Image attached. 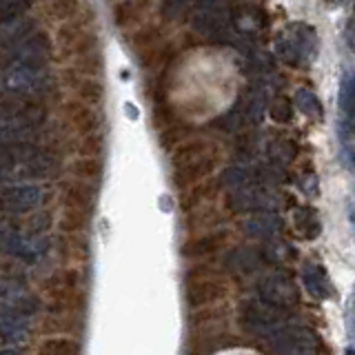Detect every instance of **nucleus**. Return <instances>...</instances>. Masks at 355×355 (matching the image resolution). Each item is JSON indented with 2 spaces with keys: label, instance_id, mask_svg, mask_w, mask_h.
Listing matches in <instances>:
<instances>
[{
  "label": "nucleus",
  "instance_id": "obj_1",
  "mask_svg": "<svg viewBox=\"0 0 355 355\" xmlns=\"http://www.w3.org/2000/svg\"><path fill=\"white\" fill-rule=\"evenodd\" d=\"M62 140L42 134L32 143L3 145V175L16 184H32V180H49L62 169Z\"/></svg>",
  "mask_w": 355,
  "mask_h": 355
},
{
  "label": "nucleus",
  "instance_id": "obj_2",
  "mask_svg": "<svg viewBox=\"0 0 355 355\" xmlns=\"http://www.w3.org/2000/svg\"><path fill=\"white\" fill-rule=\"evenodd\" d=\"M47 123H49V105L36 102V100L5 96L3 114H0V136H3V145L38 140L45 134Z\"/></svg>",
  "mask_w": 355,
  "mask_h": 355
},
{
  "label": "nucleus",
  "instance_id": "obj_3",
  "mask_svg": "<svg viewBox=\"0 0 355 355\" xmlns=\"http://www.w3.org/2000/svg\"><path fill=\"white\" fill-rule=\"evenodd\" d=\"M220 164V151L209 140H186L173 151L171 178L178 189L189 184H200Z\"/></svg>",
  "mask_w": 355,
  "mask_h": 355
},
{
  "label": "nucleus",
  "instance_id": "obj_4",
  "mask_svg": "<svg viewBox=\"0 0 355 355\" xmlns=\"http://www.w3.org/2000/svg\"><path fill=\"white\" fill-rule=\"evenodd\" d=\"M93 18H85L78 14L71 18L69 23H64L58 29V45L64 56L71 58H82V56L100 51L98 49V34L93 29Z\"/></svg>",
  "mask_w": 355,
  "mask_h": 355
},
{
  "label": "nucleus",
  "instance_id": "obj_5",
  "mask_svg": "<svg viewBox=\"0 0 355 355\" xmlns=\"http://www.w3.org/2000/svg\"><path fill=\"white\" fill-rule=\"evenodd\" d=\"M227 297V284L220 278L209 276V271L198 269L186 276L184 284V300L189 309H204L216 306Z\"/></svg>",
  "mask_w": 355,
  "mask_h": 355
},
{
  "label": "nucleus",
  "instance_id": "obj_6",
  "mask_svg": "<svg viewBox=\"0 0 355 355\" xmlns=\"http://www.w3.org/2000/svg\"><path fill=\"white\" fill-rule=\"evenodd\" d=\"M258 297L262 302L276 306V309L289 311L300 302V289L293 282V278L284 271H273L258 280L256 284Z\"/></svg>",
  "mask_w": 355,
  "mask_h": 355
},
{
  "label": "nucleus",
  "instance_id": "obj_7",
  "mask_svg": "<svg viewBox=\"0 0 355 355\" xmlns=\"http://www.w3.org/2000/svg\"><path fill=\"white\" fill-rule=\"evenodd\" d=\"M284 317L286 311L276 309L267 302L258 300H247L240 306V324L245 326L249 333L256 335H265V338H271L278 329L284 326Z\"/></svg>",
  "mask_w": 355,
  "mask_h": 355
},
{
  "label": "nucleus",
  "instance_id": "obj_8",
  "mask_svg": "<svg viewBox=\"0 0 355 355\" xmlns=\"http://www.w3.org/2000/svg\"><path fill=\"white\" fill-rule=\"evenodd\" d=\"M191 27L209 40H227L231 34V9L220 3L195 5Z\"/></svg>",
  "mask_w": 355,
  "mask_h": 355
},
{
  "label": "nucleus",
  "instance_id": "obj_9",
  "mask_svg": "<svg viewBox=\"0 0 355 355\" xmlns=\"http://www.w3.org/2000/svg\"><path fill=\"white\" fill-rule=\"evenodd\" d=\"M53 58V42L49 34L38 32L34 34L29 40L18 45L16 49L7 51L5 64H25V67H36V69H47V64Z\"/></svg>",
  "mask_w": 355,
  "mask_h": 355
},
{
  "label": "nucleus",
  "instance_id": "obj_10",
  "mask_svg": "<svg viewBox=\"0 0 355 355\" xmlns=\"http://www.w3.org/2000/svg\"><path fill=\"white\" fill-rule=\"evenodd\" d=\"M62 127L67 132V138L73 134L78 138H87L93 134H100L102 116L98 109L82 105L78 100H71L62 107Z\"/></svg>",
  "mask_w": 355,
  "mask_h": 355
},
{
  "label": "nucleus",
  "instance_id": "obj_11",
  "mask_svg": "<svg viewBox=\"0 0 355 355\" xmlns=\"http://www.w3.org/2000/svg\"><path fill=\"white\" fill-rule=\"evenodd\" d=\"M267 340L276 355H304L315 349V333L304 326H282Z\"/></svg>",
  "mask_w": 355,
  "mask_h": 355
},
{
  "label": "nucleus",
  "instance_id": "obj_12",
  "mask_svg": "<svg viewBox=\"0 0 355 355\" xmlns=\"http://www.w3.org/2000/svg\"><path fill=\"white\" fill-rule=\"evenodd\" d=\"M47 195L40 184H9L3 191V207L7 213H14V216H23V213H34L40 211L45 204Z\"/></svg>",
  "mask_w": 355,
  "mask_h": 355
},
{
  "label": "nucleus",
  "instance_id": "obj_13",
  "mask_svg": "<svg viewBox=\"0 0 355 355\" xmlns=\"http://www.w3.org/2000/svg\"><path fill=\"white\" fill-rule=\"evenodd\" d=\"M42 291L49 297V302H69L85 297L80 291V271L76 267L56 269L42 282Z\"/></svg>",
  "mask_w": 355,
  "mask_h": 355
},
{
  "label": "nucleus",
  "instance_id": "obj_14",
  "mask_svg": "<svg viewBox=\"0 0 355 355\" xmlns=\"http://www.w3.org/2000/svg\"><path fill=\"white\" fill-rule=\"evenodd\" d=\"M271 202H273V195L262 184H249L227 195V207L233 213H265Z\"/></svg>",
  "mask_w": 355,
  "mask_h": 355
},
{
  "label": "nucleus",
  "instance_id": "obj_15",
  "mask_svg": "<svg viewBox=\"0 0 355 355\" xmlns=\"http://www.w3.org/2000/svg\"><path fill=\"white\" fill-rule=\"evenodd\" d=\"M229 242V233L224 229H218L213 233H204V236H198V238H191L189 242H184L182 245V256L189 258V260H195V258H207V256H213L222 251L227 247Z\"/></svg>",
  "mask_w": 355,
  "mask_h": 355
},
{
  "label": "nucleus",
  "instance_id": "obj_16",
  "mask_svg": "<svg viewBox=\"0 0 355 355\" xmlns=\"http://www.w3.org/2000/svg\"><path fill=\"white\" fill-rule=\"evenodd\" d=\"M62 204H64V209H69V211H78V213H85V216H91L93 207H96V189H93L91 184L73 180L64 186Z\"/></svg>",
  "mask_w": 355,
  "mask_h": 355
},
{
  "label": "nucleus",
  "instance_id": "obj_17",
  "mask_svg": "<svg viewBox=\"0 0 355 355\" xmlns=\"http://www.w3.org/2000/svg\"><path fill=\"white\" fill-rule=\"evenodd\" d=\"M302 284L313 300H329V297L333 295V284H331V280H329V276H326L322 265H315V262L304 265Z\"/></svg>",
  "mask_w": 355,
  "mask_h": 355
},
{
  "label": "nucleus",
  "instance_id": "obj_18",
  "mask_svg": "<svg viewBox=\"0 0 355 355\" xmlns=\"http://www.w3.org/2000/svg\"><path fill=\"white\" fill-rule=\"evenodd\" d=\"M220 189H222V180H220V178H207L204 182L195 184L191 191H186L182 195V202H180L182 209L189 213V211H195V209L204 207V204H207L209 200L216 198V195L220 193Z\"/></svg>",
  "mask_w": 355,
  "mask_h": 355
},
{
  "label": "nucleus",
  "instance_id": "obj_19",
  "mask_svg": "<svg viewBox=\"0 0 355 355\" xmlns=\"http://www.w3.org/2000/svg\"><path fill=\"white\" fill-rule=\"evenodd\" d=\"M53 227V216H51V211H47V209H40V211H34L29 213V216H25L23 222H21V227H16V231L21 233V236L25 240H45L47 238V233L51 231Z\"/></svg>",
  "mask_w": 355,
  "mask_h": 355
},
{
  "label": "nucleus",
  "instance_id": "obj_20",
  "mask_svg": "<svg viewBox=\"0 0 355 355\" xmlns=\"http://www.w3.org/2000/svg\"><path fill=\"white\" fill-rule=\"evenodd\" d=\"M227 317H229V311H227V306H222V304H216V306H209V309H200V311H195L191 313L189 317V329L191 331H218L224 326V322H227Z\"/></svg>",
  "mask_w": 355,
  "mask_h": 355
},
{
  "label": "nucleus",
  "instance_id": "obj_21",
  "mask_svg": "<svg viewBox=\"0 0 355 355\" xmlns=\"http://www.w3.org/2000/svg\"><path fill=\"white\" fill-rule=\"evenodd\" d=\"M58 254L62 258V262L71 265H82L89 260V247L85 236H64L60 233L58 238Z\"/></svg>",
  "mask_w": 355,
  "mask_h": 355
},
{
  "label": "nucleus",
  "instance_id": "obj_22",
  "mask_svg": "<svg viewBox=\"0 0 355 355\" xmlns=\"http://www.w3.org/2000/svg\"><path fill=\"white\" fill-rule=\"evenodd\" d=\"M222 224V216L218 209L213 207H200L195 211H189L184 218V229L186 231H207L213 233L218 231V227Z\"/></svg>",
  "mask_w": 355,
  "mask_h": 355
},
{
  "label": "nucleus",
  "instance_id": "obj_23",
  "mask_svg": "<svg viewBox=\"0 0 355 355\" xmlns=\"http://www.w3.org/2000/svg\"><path fill=\"white\" fill-rule=\"evenodd\" d=\"M293 224H295V231L300 233L302 240H315L320 236L322 231V224H320V216L313 207H297L293 213Z\"/></svg>",
  "mask_w": 355,
  "mask_h": 355
},
{
  "label": "nucleus",
  "instance_id": "obj_24",
  "mask_svg": "<svg viewBox=\"0 0 355 355\" xmlns=\"http://www.w3.org/2000/svg\"><path fill=\"white\" fill-rule=\"evenodd\" d=\"M71 173L78 182L96 186L100 182L102 173H105V162H102V158H78V160L71 164Z\"/></svg>",
  "mask_w": 355,
  "mask_h": 355
},
{
  "label": "nucleus",
  "instance_id": "obj_25",
  "mask_svg": "<svg viewBox=\"0 0 355 355\" xmlns=\"http://www.w3.org/2000/svg\"><path fill=\"white\" fill-rule=\"evenodd\" d=\"M42 333H53V338H58V333H67L69 338L78 335L82 331V320L80 315H47L42 320Z\"/></svg>",
  "mask_w": 355,
  "mask_h": 355
},
{
  "label": "nucleus",
  "instance_id": "obj_26",
  "mask_svg": "<svg viewBox=\"0 0 355 355\" xmlns=\"http://www.w3.org/2000/svg\"><path fill=\"white\" fill-rule=\"evenodd\" d=\"M73 89H76L78 102L87 107L98 109L105 102V87L100 85V80L96 78H78L73 80Z\"/></svg>",
  "mask_w": 355,
  "mask_h": 355
},
{
  "label": "nucleus",
  "instance_id": "obj_27",
  "mask_svg": "<svg viewBox=\"0 0 355 355\" xmlns=\"http://www.w3.org/2000/svg\"><path fill=\"white\" fill-rule=\"evenodd\" d=\"M38 23L34 18H23L21 23H16L12 29H7L3 36V49L5 51H12L16 49L18 45H23L25 40H29L34 34H38Z\"/></svg>",
  "mask_w": 355,
  "mask_h": 355
},
{
  "label": "nucleus",
  "instance_id": "obj_28",
  "mask_svg": "<svg viewBox=\"0 0 355 355\" xmlns=\"http://www.w3.org/2000/svg\"><path fill=\"white\" fill-rule=\"evenodd\" d=\"M38 355H82V344L76 338H47L40 342Z\"/></svg>",
  "mask_w": 355,
  "mask_h": 355
},
{
  "label": "nucleus",
  "instance_id": "obj_29",
  "mask_svg": "<svg viewBox=\"0 0 355 355\" xmlns=\"http://www.w3.org/2000/svg\"><path fill=\"white\" fill-rule=\"evenodd\" d=\"M269 158L273 164H289L297 158V145L291 138L276 134V140L269 145Z\"/></svg>",
  "mask_w": 355,
  "mask_h": 355
},
{
  "label": "nucleus",
  "instance_id": "obj_30",
  "mask_svg": "<svg viewBox=\"0 0 355 355\" xmlns=\"http://www.w3.org/2000/svg\"><path fill=\"white\" fill-rule=\"evenodd\" d=\"M278 231H280L278 218H273L267 211L258 213V216H254V218H249V222H247V233H251V236H256V238L269 240L271 236H276Z\"/></svg>",
  "mask_w": 355,
  "mask_h": 355
},
{
  "label": "nucleus",
  "instance_id": "obj_31",
  "mask_svg": "<svg viewBox=\"0 0 355 355\" xmlns=\"http://www.w3.org/2000/svg\"><path fill=\"white\" fill-rule=\"evenodd\" d=\"M32 9V3L25 0H3L0 3V23L3 25H14L27 18V12Z\"/></svg>",
  "mask_w": 355,
  "mask_h": 355
},
{
  "label": "nucleus",
  "instance_id": "obj_32",
  "mask_svg": "<svg viewBox=\"0 0 355 355\" xmlns=\"http://www.w3.org/2000/svg\"><path fill=\"white\" fill-rule=\"evenodd\" d=\"M71 143H76L73 145V151L80 158H102V151H105V138H102V134L78 138V140H71Z\"/></svg>",
  "mask_w": 355,
  "mask_h": 355
},
{
  "label": "nucleus",
  "instance_id": "obj_33",
  "mask_svg": "<svg viewBox=\"0 0 355 355\" xmlns=\"http://www.w3.org/2000/svg\"><path fill=\"white\" fill-rule=\"evenodd\" d=\"M295 107L311 120L322 118V102L311 89H300L295 93Z\"/></svg>",
  "mask_w": 355,
  "mask_h": 355
},
{
  "label": "nucleus",
  "instance_id": "obj_34",
  "mask_svg": "<svg viewBox=\"0 0 355 355\" xmlns=\"http://www.w3.org/2000/svg\"><path fill=\"white\" fill-rule=\"evenodd\" d=\"M27 331H29V320L25 317H16V315H3V338L5 342H21Z\"/></svg>",
  "mask_w": 355,
  "mask_h": 355
},
{
  "label": "nucleus",
  "instance_id": "obj_35",
  "mask_svg": "<svg viewBox=\"0 0 355 355\" xmlns=\"http://www.w3.org/2000/svg\"><path fill=\"white\" fill-rule=\"evenodd\" d=\"M73 69H76V73H80L82 78H96L98 80L100 71H102L100 51H93V53L82 56V58H76V62H73Z\"/></svg>",
  "mask_w": 355,
  "mask_h": 355
},
{
  "label": "nucleus",
  "instance_id": "obj_36",
  "mask_svg": "<svg viewBox=\"0 0 355 355\" xmlns=\"http://www.w3.org/2000/svg\"><path fill=\"white\" fill-rule=\"evenodd\" d=\"M145 9H147V5H143V3H118V5H114L116 25L118 27H127V25L136 23Z\"/></svg>",
  "mask_w": 355,
  "mask_h": 355
},
{
  "label": "nucleus",
  "instance_id": "obj_37",
  "mask_svg": "<svg viewBox=\"0 0 355 355\" xmlns=\"http://www.w3.org/2000/svg\"><path fill=\"white\" fill-rule=\"evenodd\" d=\"M45 12L49 14L53 21H71V18L78 16V5L71 3V0H51V3L45 5Z\"/></svg>",
  "mask_w": 355,
  "mask_h": 355
},
{
  "label": "nucleus",
  "instance_id": "obj_38",
  "mask_svg": "<svg viewBox=\"0 0 355 355\" xmlns=\"http://www.w3.org/2000/svg\"><path fill=\"white\" fill-rule=\"evenodd\" d=\"M340 107L347 114V118H355V76L347 73L342 78V87H340Z\"/></svg>",
  "mask_w": 355,
  "mask_h": 355
},
{
  "label": "nucleus",
  "instance_id": "obj_39",
  "mask_svg": "<svg viewBox=\"0 0 355 355\" xmlns=\"http://www.w3.org/2000/svg\"><path fill=\"white\" fill-rule=\"evenodd\" d=\"M269 116L276 120V123L284 125V123H291L293 118V102L284 98V96H278L269 107Z\"/></svg>",
  "mask_w": 355,
  "mask_h": 355
},
{
  "label": "nucleus",
  "instance_id": "obj_40",
  "mask_svg": "<svg viewBox=\"0 0 355 355\" xmlns=\"http://www.w3.org/2000/svg\"><path fill=\"white\" fill-rule=\"evenodd\" d=\"M186 136H189V127H184V125H173L169 129H164V134H162V149H178L180 147V143L184 145L186 143Z\"/></svg>",
  "mask_w": 355,
  "mask_h": 355
},
{
  "label": "nucleus",
  "instance_id": "obj_41",
  "mask_svg": "<svg viewBox=\"0 0 355 355\" xmlns=\"http://www.w3.org/2000/svg\"><path fill=\"white\" fill-rule=\"evenodd\" d=\"M256 147H258V138L254 134H242L238 138V143H236V149H238V154L242 158H254L256 156Z\"/></svg>",
  "mask_w": 355,
  "mask_h": 355
},
{
  "label": "nucleus",
  "instance_id": "obj_42",
  "mask_svg": "<svg viewBox=\"0 0 355 355\" xmlns=\"http://www.w3.org/2000/svg\"><path fill=\"white\" fill-rule=\"evenodd\" d=\"M189 5H182V3H164L162 7H160V12L164 14V18H169V21H175L178 16L180 14H186L189 12Z\"/></svg>",
  "mask_w": 355,
  "mask_h": 355
},
{
  "label": "nucleus",
  "instance_id": "obj_43",
  "mask_svg": "<svg viewBox=\"0 0 355 355\" xmlns=\"http://www.w3.org/2000/svg\"><path fill=\"white\" fill-rule=\"evenodd\" d=\"M3 355H25L23 351H18V349H5Z\"/></svg>",
  "mask_w": 355,
  "mask_h": 355
},
{
  "label": "nucleus",
  "instance_id": "obj_44",
  "mask_svg": "<svg viewBox=\"0 0 355 355\" xmlns=\"http://www.w3.org/2000/svg\"><path fill=\"white\" fill-rule=\"evenodd\" d=\"M347 353H349V355H355V351H353V349H349Z\"/></svg>",
  "mask_w": 355,
  "mask_h": 355
},
{
  "label": "nucleus",
  "instance_id": "obj_45",
  "mask_svg": "<svg viewBox=\"0 0 355 355\" xmlns=\"http://www.w3.org/2000/svg\"><path fill=\"white\" fill-rule=\"evenodd\" d=\"M304 355H313V353H304Z\"/></svg>",
  "mask_w": 355,
  "mask_h": 355
}]
</instances>
